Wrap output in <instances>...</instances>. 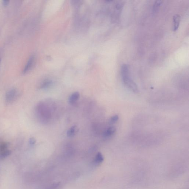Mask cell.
I'll return each instance as SVG.
<instances>
[{
  "label": "cell",
  "mask_w": 189,
  "mask_h": 189,
  "mask_svg": "<svg viewBox=\"0 0 189 189\" xmlns=\"http://www.w3.org/2000/svg\"><path fill=\"white\" fill-rule=\"evenodd\" d=\"M121 74L123 82L125 86L133 92L138 93V86L130 77L129 68L127 65L124 64L122 66Z\"/></svg>",
  "instance_id": "obj_1"
},
{
  "label": "cell",
  "mask_w": 189,
  "mask_h": 189,
  "mask_svg": "<svg viewBox=\"0 0 189 189\" xmlns=\"http://www.w3.org/2000/svg\"><path fill=\"white\" fill-rule=\"evenodd\" d=\"M17 91L15 89H12L6 93L5 99L6 102L10 103L13 101L15 99L17 95Z\"/></svg>",
  "instance_id": "obj_2"
},
{
  "label": "cell",
  "mask_w": 189,
  "mask_h": 189,
  "mask_svg": "<svg viewBox=\"0 0 189 189\" xmlns=\"http://www.w3.org/2000/svg\"><path fill=\"white\" fill-rule=\"evenodd\" d=\"M34 56H32L30 57L28 62H27L24 70H23V73H26L32 68V67L33 66L34 62Z\"/></svg>",
  "instance_id": "obj_3"
},
{
  "label": "cell",
  "mask_w": 189,
  "mask_h": 189,
  "mask_svg": "<svg viewBox=\"0 0 189 189\" xmlns=\"http://www.w3.org/2000/svg\"><path fill=\"white\" fill-rule=\"evenodd\" d=\"M173 30L176 31L178 29L179 27L180 21V16L178 15H175L173 18Z\"/></svg>",
  "instance_id": "obj_4"
},
{
  "label": "cell",
  "mask_w": 189,
  "mask_h": 189,
  "mask_svg": "<svg viewBox=\"0 0 189 189\" xmlns=\"http://www.w3.org/2000/svg\"><path fill=\"white\" fill-rule=\"evenodd\" d=\"M78 132V128L76 126H74L72 127L68 130L67 132V136L69 137H72L74 136L77 134Z\"/></svg>",
  "instance_id": "obj_5"
},
{
  "label": "cell",
  "mask_w": 189,
  "mask_h": 189,
  "mask_svg": "<svg viewBox=\"0 0 189 189\" xmlns=\"http://www.w3.org/2000/svg\"><path fill=\"white\" fill-rule=\"evenodd\" d=\"M80 94L78 92H75L70 96L69 98V102L71 104H73L79 99Z\"/></svg>",
  "instance_id": "obj_6"
},
{
  "label": "cell",
  "mask_w": 189,
  "mask_h": 189,
  "mask_svg": "<svg viewBox=\"0 0 189 189\" xmlns=\"http://www.w3.org/2000/svg\"><path fill=\"white\" fill-rule=\"evenodd\" d=\"M116 131V128L114 127H110L106 130L103 134L105 137H110L114 134Z\"/></svg>",
  "instance_id": "obj_7"
},
{
  "label": "cell",
  "mask_w": 189,
  "mask_h": 189,
  "mask_svg": "<svg viewBox=\"0 0 189 189\" xmlns=\"http://www.w3.org/2000/svg\"><path fill=\"white\" fill-rule=\"evenodd\" d=\"M9 143L5 142H0V153L8 150Z\"/></svg>",
  "instance_id": "obj_8"
},
{
  "label": "cell",
  "mask_w": 189,
  "mask_h": 189,
  "mask_svg": "<svg viewBox=\"0 0 189 189\" xmlns=\"http://www.w3.org/2000/svg\"><path fill=\"white\" fill-rule=\"evenodd\" d=\"M103 159H103V157L102 154L101 153H98L96 156L95 161V163L99 164L102 162V161H103Z\"/></svg>",
  "instance_id": "obj_9"
},
{
  "label": "cell",
  "mask_w": 189,
  "mask_h": 189,
  "mask_svg": "<svg viewBox=\"0 0 189 189\" xmlns=\"http://www.w3.org/2000/svg\"><path fill=\"white\" fill-rule=\"evenodd\" d=\"M11 151L9 150L3 151V152L0 153V159H3L11 155Z\"/></svg>",
  "instance_id": "obj_10"
},
{
  "label": "cell",
  "mask_w": 189,
  "mask_h": 189,
  "mask_svg": "<svg viewBox=\"0 0 189 189\" xmlns=\"http://www.w3.org/2000/svg\"><path fill=\"white\" fill-rule=\"evenodd\" d=\"M162 1H156L155 4H154L153 8V11L156 12L158 9L159 7L161 5Z\"/></svg>",
  "instance_id": "obj_11"
},
{
  "label": "cell",
  "mask_w": 189,
  "mask_h": 189,
  "mask_svg": "<svg viewBox=\"0 0 189 189\" xmlns=\"http://www.w3.org/2000/svg\"><path fill=\"white\" fill-rule=\"evenodd\" d=\"M119 119V116L117 115H115L111 117L110 121L111 123H115Z\"/></svg>",
  "instance_id": "obj_12"
},
{
  "label": "cell",
  "mask_w": 189,
  "mask_h": 189,
  "mask_svg": "<svg viewBox=\"0 0 189 189\" xmlns=\"http://www.w3.org/2000/svg\"><path fill=\"white\" fill-rule=\"evenodd\" d=\"M51 84V82L50 81H46L44 82L43 84L41 85V87L42 88H45L48 87Z\"/></svg>",
  "instance_id": "obj_13"
},
{
  "label": "cell",
  "mask_w": 189,
  "mask_h": 189,
  "mask_svg": "<svg viewBox=\"0 0 189 189\" xmlns=\"http://www.w3.org/2000/svg\"><path fill=\"white\" fill-rule=\"evenodd\" d=\"M29 143L31 145H33L36 143V140L34 138H31L29 139Z\"/></svg>",
  "instance_id": "obj_14"
},
{
  "label": "cell",
  "mask_w": 189,
  "mask_h": 189,
  "mask_svg": "<svg viewBox=\"0 0 189 189\" xmlns=\"http://www.w3.org/2000/svg\"><path fill=\"white\" fill-rule=\"evenodd\" d=\"M9 2V1H2L3 4L5 6H6L8 4Z\"/></svg>",
  "instance_id": "obj_15"
},
{
  "label": "cell",
  "mask_w": 189,
  "mask_h": 189,
  "mask_svg": "<svg viewBox=\"0 0 189 189\" xmlns=\"http://www.w3.org/2000/svg\"><path fill=\"white\" fill-rule=\"evenodd\" d=\"M1 59H0V63H1Z\"/></svg>",
  "instance_id": "obj_16"
}]
</instances>
